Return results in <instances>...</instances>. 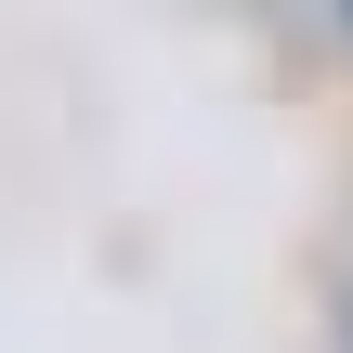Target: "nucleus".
<instances>
[{"label":"nucleus","instance_id":"nucleus-1","mask_svg":"<svg viewBox=\"0 0 353 353\" xmlns=\"http://www.w3.org/2000/svg\"><path fill=\"white\" fill-rule=\"evenodd\" d=\"M341 314H353V288H341Z\"/></svg>","mask_w":353,"mask_h":353}]
</instances>
